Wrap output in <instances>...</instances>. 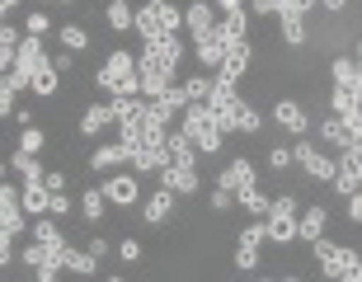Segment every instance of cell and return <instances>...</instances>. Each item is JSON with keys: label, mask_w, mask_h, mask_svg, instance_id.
Listing matches in <instances>:
<instances>
[{"label": "cell", "mask_w": 362, "mask_h": 282, "mask_svg": "<svg viewBox=\"0 0 362 282\" xmlns=\"http://www.w3.org/2000/svg\"><path fill=\"white\" fill-rule=\"evenodd\" d=\"M99 90L108 99H136L141 94V71H136V57L132 52H113L99 66Z\"/></svg>", "instance_id": "cell-1"}, {"label": "cell", "mask_w": 362, "mask_h": 282, "mask_svg": "<svg viewBox=\"0 0 362 282\" xmlns=\"http://www.w3.org/2000/svg\"><path fill=\"white\" fill-rule=\"evenodd\" d=\"M184 132H188V141L198 146V155H216L221 151V127H216V118H212V108L207 104H188L184 108Z\"/></svg>", "instance_id": "cell-2"}, {"label": "cell", "mask_w": 362, "mask_h": 282, "mask_svg": "<svg viewBox=\"0 0 362 282\" xmlns=\"http://www.w3.org/2000/svg\"><path fill=\"white\" fill-rule=\"evenodd\" d=\"M184 28V10H175L170 0H146L141 10H136V28L141 38H156V33H179Z\"/></svg>", "instance_id": "cell-3"}, {"label": "cell", "mask_w": 362, "mask_h": 282, "mask_svg": "<svg viewBox=\"0 0 362 282\" xmlns=\"http://www.w3.org/2000/svg\"><path fill=\"white\" fill-rule=\"evenodd\" d=\"M136 71H141V94H146V99H160L165 90H175V66L160 61V57L141 52L136 57Z\"/></svg>", "instance_id": "cell-4"}, {"label": "cell", "mask_w": 362, "mask_h": 282, "mask_svg": "<svg viewBox=\"0 0 362 282\" xmlns=\"http://www.w3.org/2000/svg\"><path fill=\"white\" fill-rule=\"evenodd\" d=\"M240 104H245V99H240V90H235V85L216 81L207 108H212V118H216V127H221V132H240V127H235V118H240Z\"/></svg>", "instance_id": "cell-5"}, {"label": "cell", "mask_w": 362, "mask_h": 282, "mask_svg": "<svg viewBox=\"0 0 362 282\" xmlns=\"http://www.w3.org/2000/svg\"><path fill=\"white\" fill-rule=\"evenodd\" d=\"M315 254H320V269L339 282L349 278L353 269H362V259L353 254V249H344V245H334V240H315Z\"/></svg>", "instance_id": "cell-6"}, {"label": "cell", "mask_w": 362, "mask_h": 282, "mask_svg": "<svg viewBox=\"0 0 362 282\" xmlns=\"http://www.w3.org/2000/svg\"><path fill=\"white\" fill-rule=\"evenodd\" d=\"M292 155H296V165H301V170H306L310 179H325V184H334L339 165H334V160H325V155H320L315 146H310V141H296V146H292Z\"/></svg>", "instance_id": "cell-7"}, {"label": "cell", "mask_w": 362, "mask_h": 282, "mask_svg": "<svg viewBox=\"0 0 362 282\" xmlns=\"http://www.w3.org/2000/svg\"><path fill=\"white\" fill-rule=\"evenodd\" d=\"M216 188H226V193H250V188H259V179H255V165L250 160H230L221 175H216Z\"/></svg>", "instance_id": "cell-8"}, {"label": "cell", "mask_w": 362, "mask_h": 282, "mask_svg": "<svg viewBox=\"0 0 362 282\" xmlns=\"http://www.w3.org/2000/svg\"><path fill=\"white\" fill-rule=\"evenodd\" d=\"M334 193H344V198L362 193V151H344L339 175H334Z\"/></svg>", "instance_id": "cell-9"}, {"label": "cell", "mask_w": 362, "mask_h": 282, "mask_svg": "<svg viewBox=\"0 0 362 282\" xmlns=\"http://www.w3.org/2000/svg\"><path fill=\"white\" fill-rule=\"evenodd\" d=\"M99 188H104V198L113 202V207H132V202L141 198V188H136V179L127 175V170H122V175H108Z\"/></svg>", "instance_id": "cell-10"}, {"label": "cell", "mask_w": 362, "mask_h": 282, "mask_svg": "<svg viewBox=\"0 0 362 282\" xmlns=\"http://www.w3.org/2000/svg\"><path fill=\"white\" fill-rule=\"evenodd\" d=\"M0 230L5 235H19L24 230V198H14V184L0 188Z\"/></svg>", "instance_id": "cell-11"}, {"label": "cell", "mask_w": 362, "mask_h": 282, "mask_svg": "<svg viewBox=\"0 0 362 282\" xmlns=\"http://www.w3.org/2000/svg\"><path fill=\"white\" fill-rule=\"evenodd\" d=\"M245 66H250V42H226V61H221V71H216V81H226V85H240Z\"/></svg>", "instance_id": "cell-12"}, {"label": "cell", "mask_w": 362, "mask_h": 282, "mask_svg": "<svg viewBox=\"0 0 362 282\" xmlns=\"http://www.w3.org/2000/svg\"><path fill=\"white\" fill-rule=\"evenodd\" d=\"M165 165H170L165 141H141V146L132 151V170H136V175H160Z\"/></svg>", "instance_id": "cell-13"}, {"label": "cell", "mask_w": 362, "mask_h": 282, "mask_svg": "<svg viewBox=\"0 0 362 282\" xmlns=\"http://www.w3.org/2000/svg\"><path fill=\"white\" fill-rule=\"evenodd\" d=\"M325 221H329V212H325L320 202H315V207H306V212L296 216V240H306V245L325 240Z\"/></svg>", "instance_id": "cell-14"}, {"label": "cell", "mask_w": 362, "mask_h": 282, "mask_svg": "<svg viewBox=\"0 0 362 282\" xmlns=\"http://www.w3.org/2000/svg\"><path fill=\"white\" fill-rule=\"evenodd\" d=\"M273 118H278L292 136H306V127H310V122H306V108L296 104V99H278V104H273Z\"/></svg>", "instance_id": "cell-15"}, {"label": "cell", "mask_w": 362, "mask_h": 282, "mask_svg": "<svg viewBox=\"0 0 362 282\" xmlns=\"http://www.w3.org/2000/svg\"><path fill=\"white\" fill-rule=\"evenodd\" d=\"M160 188H170V193H198V170H188V165H165Z\"/></svg>", "instance_id": "cell-16"}, {"label": "cell", "mask_w": 362, "mask_h": 282, "mask_svg": "<svg viewBox=\"0 0 362 282\" xmlns=\"http://www.w3.org/2000/svg\"><path fill=\"white\" fill-rule=\"evenodd\" d=\"M122 160H132V151L122 146V141H113V146H99V151L90 155V170H94V175H113Z\"/></svg>", "instance_id": "cell-17"}, {"label": "cell", "mask_w": 362, "mask_h": 282, "mask_svg": "<svg viewBox=\"0 0 362 282\" xmlns=\"http://www.w3.org/2000/svg\"><path fill=\"white\" fill-rule=\"evenodd\" d=\"M198 61H202V66H216V71H221V61H226V38H221L216 28L198 33Z\"/></svg>", "instance_id": "cell-18"}, {"label": "cell", "mask_w": 362, "mask_h": 282, "mask_svg": "<svg viewBox=\"0 0 362 282\" xmlns=\"http://www.w3.org/2000/svg\"><path fill=\"white\" fill-rule=\"evenodd\" d=\"M165 155H170V165H188V170L198 165V146L188 141L184 127H179V132H170V141H165Z\"/></svg>", "instance_id": "cell-19"}, {"label": "cell", "mask_w": 362, "mask_h": 282, "mask_svg": "<svg viewBox=\"0 0 362 282\" xmlns=\"http://www.w3.org/2000/svg\"><path fill=\"white\" fill-rule=\"evenodd\" d=\"M146 52L160 57V61H170V66H179V57H184V42H179V33H156V38H146Z\"/></svg>", "instance_id": "cell-20"}, {"label": "cell", "mask_w": 362, "mask_h": 282, "mask_svg": "<svg viewBox=\"0 0 362 282\" xmlns=\"http://www.w3.org/2000/svg\"><path fill=\"white\" fill-rule=\"evenodd\" d=\"M175 198H179V193H170V188H160V193H151V198H146V221H151V226H165V221L175 216Z\"/></svg>", "instance_id": "cell-21"}, {"label": "cell", "mask_w": 362, "mask_h": 282, "mask_svg": "<svg viewBox=\"0 0 362 282\" xmlns=\"http://www.w3.org/2000/svg\"><path fill=\"white\" fill-rule=\"evenodd\" d=\"M184 28H193V38L207 33V28H216V10L207 5V0H193V5L184 10Z\"/></svg>", "instance_id": "cell-22"}, {"label": "cell", "mask_w": 362, "mask_h": 282, "mask_svg": "<svg viewBox=\"0 0 362 282\" xmlns=\"http://www.w3.org/2000/svg\"><path fill=\"white\" fill-rule=\"evenodd\" d=\"M10 170H14V175H24V184H47V170H42L38 155H28V151H14Z\"/></svg>", "instance_id": "cell-23"}, {"label": "cell", "mask_w": 362, "mask_h": 282, "mask_svg": "<svg viewBox=\"0 0 362 282\" xmlns=\"http://www.w3.org/2000/svg\"><path fill=\"white\" fill-rule=\"evenodd\" d=\"M24 212L47 216V212H52V188H47V184H24Z\"/></svg>", "instance_id": "cell-24"}, {"label": "cell", "mask_w": 362, "mask_h": 282, "mask_svg": "<svg viewBox=\"0 0 362 282\" xmlns=\"http://www.w3.org/2000/svg\"><path fill=\"white\" fill-rule=\"evenodd\" d=\"M108 122H113V113H108V104H90L81 113V136H99L108 127Z\"/></svg>", "instance_id": "cell-25"}, {"label": "cell", "mask_w": 362, "mask_h": 282, "mask_svg": "<svg viewBox=\"0 0 362 282\" xmlns=\"http://www.w3.org/2000/svg\"><path fill=\"white\" fill-rule=\"evenodd\" d=\"M104 19H108V28H113V33H127V28H136V10H127V0H108Z\"/></svg>", "instance_id": "cell-26"}, {"label": "cell", "mask_w": 362, "mask_h": 282, "mask_svg": "<svg viewBox=\"0 0 362 282\" xmlns=\"http://www.w3.org/2000/svg\"><path fill=\"white\" fill-rule=\"evenodd\" d=\"M216 90V76H188L184 81V94H188V104H207Z\"/></svg>", "instance_id": "cell-27"}, {"label": "cell", "mask_w": 362, "mask_h": 282, "mask_svg": "<svg viewBox=\"0 0 362 282\" xmlns=\"http://www.w3.org/2000/svg\"><path fill=\"white\" fill-rule=\"evenodd\" d=\"M264 226H269V240L278 245L296 240V216H264Z\"/></svg>", "instance_id": "cell-28"}, {"label": "cell", "mask_w": 362, "mask_h": 282, "mask_svg": "<svg viewBox=\"0 0 362 282\" xmlns=\"http://www.w3.org/2000/svg\"><path fill=\"white\" fill-rule=\"evenodd\" d=\"M94 269H99V259H94L90 249H71V245H66V273H81V278H90Z\"/></svg>", "instance_id": "cell-29"}, {"label": "cell", "mask_w": 362, "mask_h": 282, "mask_svg": "<svg viewBox=\"0 0 362 282\" xmlns=\"http://www.w3.org/2000/svg\"><path fill=\"white\" fill-rule=\"evenodd\" d=\"M320 136H325V141H334V146H344V151L353 146V127H349L344 118H329V122L320 127Z\"/></svg>", "instance_id": "cell-30"}, {"label": "cell", "mask_w": 362, "mask_h": 282, "mask_svg": "<svg viewBox=\"0 0 362 282\" xmlns=\"http://www.w3.org/2000/svg\"><path fill=\"white\" fill-rule=\"evenodd\" d=\"M28 90H33V94H42V99H52V94L62 90V71H57V66L38 71V76H33V85H28Z\"/></svg>", "instance_id": "cell-31"}, {"label": "cell", "mask_w": 362, "mask_h": 282, "mask_svg": "<svg viewBox=\"0 0 362 282\" xmlns=\"http://www.w3.org/2000/svg\"><path fill=\"white\" fill-rule=\"evenodd\" d=\"M282 42L287 47H301L306 42V19L301 14H282Z\"/></svg>", "instance_id": "cell-32"}, {"label": "cell", "mask_w": 362, "mask_h": 282, "mask_svg": "<svg viewBox=\"0 0 362 282\" xmlns=\"http://www.w3.org/2000/svg\"><path fill=\"white\" fill-rule=\"evenodd\" d=\"M329 71H334V85H358L362 81V61H353V57H339Z\"/></svg>", "instance_id": "cell-33"}, {"label": "cell", "mask_w": 362, "mask_h": 282, "mask_svg": "<svg viewBox=\"0 0 362 282\" xmlns=\"http://www.w3.org/2000/svg\"><path fill=\"white\" fill-rule=\"evenodd\" d=\"M62 33V47L66 52H85L90 47V28H81V24H66V28H57Z\"/></svg>", "instance_id": "cell-34"}, {"label": "cell", "mask_w": 362, "mask_h": 282, "mask_svg": "<svg viewBox=\"0 0 362 282\" xmlns=\"http://www.w3.org/2000/svg\"><path fill=\"white\" fill-rule=\"evenodd\" d=\"M104 207H108L104 188H90V193L81 198V212H85V221H104Z\"/></svg>", "instance_id": "cell-35"}, {"label": "cell", "mask_w": 362, "mask_h": 282, "mask_svg": "<svg viewBox=\"0 0 362 282\" xmlns=\"http://www.w3.org/2000/svg\"><path fill=\"white\" fill-rule=\"evenodd\" d=\"M33 240H38V245H47V249H66V240H62L57 221H38V226H33Z\"/></svg>", "instance_id": "cell-36"}, {"label": "cell", "mask_w": 362, "mask_h": 282, "mask_svg": "<svg viewBox=\"0 0 362 282\" xmlns=\"http://www.w3.org/2000/svg\"><path fill=\"white\" fill-rule=\"evenodd\" d=\"M235 202H240V212H250V216H269V207H273V202L264 198L259 188H250V193H240Z\"/></svg>", "instance_id": "cell-37"}, {"label": "cell", "mask_w": 362, "mask_h": 282, "mask_svg": "<svg viewBox=\"0 0 362 282\" xmlns=\"http://www.w3.org/2000/svg\"><path fill=\"white\" fill-rule=\"evenodd\" d=\"M230 259H235V269H240V273H250L259 264V249H255V245H245V240H235V254H230Z\"/></svg>", "instance_id": "cell-38"}, {"label": "cell", "mask_w": 362, "mask_h": 282, "mask_svg": "<svg viewBox=\"0 0 362 282\" xmlns=\"http://www.w3.org/2000/svg\"><path fill=\"white\" fill-rule=\"evenodd\" d=\"M14 94H19V85H14L10 76L0 71V113H5V118H10V113H14Z\"/></svg>", "instance_id": "cell-39"}, {"label": "cell", "mask_w": 362, "mask_h": 282, "mask_svg": "<svg viewBox=\"0 0 362 282\" xmlns=\"http://www.w3.org/2000/svg\"><path fill=\"white\" fill-rule=\"evenodd\" d=\"M235 127H240V132H259V127H264V118H259V108L240 104V118H235Z\"/></svg>", "instance_id": "cell-40"}, {"label": "cell", "mask_w": 362, "mask_h": 282, "mask_svg": "<svg viewBox=\"0 0 362 282\" xmlns=\"http://www.w3.org/2000/svg\"><path fill=\"white\" fill-rule=\"evenodd\" d=\"M301 212V202L292 198V193H282V198H273V207H269V216H296Z\"/></svg>", "instance_id": "cell-41"}, {"label": "cell", "mask_w": 362, "mask_h": 282, "mask_svg": "<svg viewBox=\"0 0 362 282\" xmlns=\"http://www.w3.org/2000/svg\"><path fill=\"white\" fill-rule=\"evenodd\" d=\"M19 259H24L28 269L38 273V269H42V264H47V245H38V240H33V245H28V249H24V254H19Z\"/></svg>", "instance_id": "cell-42"}, {"label": "cell", "mask_w": 362, "mask_h": 282, "mask_svg": "<svg viewBox=\"0 0 362 282\" xmlns=\"http://www.w3.org/2000/svg\"><path fill=\"white\" fill-rule=\"evenodd\" d=\"M19 151H28V155H38V151H42V132H38V127H24V136H19Z\"/></svg>", "instance_id": "cell-43"}, {"label": "cell", "mask_w": 362, "mask_h": 282, "mask_svg": "<svg viewBox=\"0 0 362 282\" xmlns=\"http://www.w3.org/2000/svg\"><path fill=\"white\" fill-rule=\"evenodd\" d=\"M28 38H42V33H47V28H52V24H47V14H42V10H33V14H28Z\"/></svg>", "instance_id": "cell-44"}, {"label": "cell", "mask_w": 362, "mask_h": 282, "mask_svg": "<svg viewBox=\"0 0 362 282\" xmlns=\"http://www.w3.org/2000/svg\"><path fill=\"white\" fill-rule=\"evenodd\" d=\"M235 207V193H226V188H212V212H230Z\"/></svg>", "instance_id": "cell-45"}, {"label": "cell", "mask_w": 362, "mask_h": 282, "mask_svg": "<svg viewBox=\"0 0 362 282\" xmlns=\"http://www.w3.org/2000/svg\"><path fill=\"white\" fill-rule=\"evenodd\" d=\"M306 10H315V0H282L278 14H301V19H306Z\"/></svg>", "instance_id": "cell-46"}, {"label": "cell", "mask_w": 362, "mask_h": 282, "mask_svg": "<svg viewBox=\"0 0 362 282\" xmlns=\"http://www.w3.org/2000/svg\"><path fill=\"white\" fill-rule=\"evenodd\" d=\"M292 160H296V155H292V151H282V146H273V151H269V165H273V170H287Z\"/></svg>", "instance_id": "cell-47"}, {"label": "cell", "mask_w": 362, "mask_h": 282, "mask_svg": "<svg viewBox=\"0 0 362 282\" xmlns=\"http://www.w3.org/2000/svg\"><path fill=\"white\" fill-rule=\"evenodd\" d=\"M118 259H122V264H136V259H141V245H136V240H122L118 245Z\"/></svg>", "instance_id": "cell-48"}, {"label": "cell", "mask_w": 362, "mask_h": 282, "mask_svg": "<svg viewBox=\"0 0 362 282\" xmlns=\"http://www.w3.org/2000/svg\"><path fill=\"white\" fill-rule=\"evenodd\" d=\"M250 10H255V14H278L282 0H250Z\"/></svg>", "instance_id": "cell-49"}, {"label": "cell", "mask_w": 362, "mask_h": 282, "mask_svg": "<svg viewBox=\"0 0 362 282\" xmlns=\"http://www.w3.org/2000/svg\"><path fill=\"white\" fill-rule=\"evenodd\" d=\"M47 188H52V193H66V175H62V170H47Z\"/></svg>", "instance_id": "cell-50"}, {"label": "cell", "mask_w": 362, "mask_h": 282, "mask_svg": "<svg viewBox=\"0 0 362 282\" xmlns=\"http://www.w3.org/2000/svg\"><path fill=\"white\" fill-rule=\"evenodd\" d=\"M71 212V198L66 193H52V216H66Z\"/></svg>", "instance_id": "cell-51"}, {"label": "cell", "mask_w": 362, "mask_h": 282, "mask_svg": "<svg viewBox=\"0 0 362 282\" xmlns=\"http://www.w3.org/2000/svg\"><path fill=\"white\" fill-rule=\"evenodd\" d=\"M216 10L230 19V14H245V5H240V0H216Z\"/></svg>", "instance_id": "cell-52"}, {"label": "cell", "mask_w": 362, "mask_h": 282, "mask_svg": "<svg viewBox=\"0 0 362 282\" xmlns=\"http://www.w3.org/2000/svg\"><path fill=\"white\" fill-rule=\"evenodd\" d=\"M349 221H362V193H353V198H349Z\"/></svg>", "instance_id": "cell-53"}, {"label": "cell", "mask_w": 362, "mask_h": 282, "mask_svg": "<svg viewBox=\"0 0 362 282\" xmlns=\"http://www.w3.org/2000/svg\"><path fill=\"white\" fill-rule=\"evenodd\" d=\"M52 66H57V71H62V76H66V71H71V66H76V57H71V52H62V57H52Z\"/></svg>", "instance_id": "cell-54"}, {"label": "cell", "mask_w": 362, "mask_h": 282, "mask_svg": "<svg viewBox=\"0 0 362 282\" xmlns=\"http://www.w3.org/2000/svg\"><path fill=\"white\" fill-rule=\"evenodd\" d=\"M325 10H344V5H349V0H320Z\"/></svg>", "instance_id": "cell-55"}, {"label": "cell", "mask_w": 362, "mask_h": 282, "mask_svg": "<svg viewBox=\"0 0 362 282\" xmlns=\"http://www.w3.org/2000/svg\"><path fill=\"white\" fill-rule=\"evenodd\" d=\"M14 5H19V0H0V10H5V14H10V10H14Z\"/></svg>", "instance_id": "cell-56"}, {"label": "cell", "mask_w": 362, "mask_h": 282, "mask_svg": "<svg viewBox=\"0 0 362 282\" xmlns=\"http://www.w3.org/2000/svg\"><path fill=\"white\" fill-rule=\"evenodd\" d=\"M344 282H362V269H353V273H349V278H344Z\"/></svg>", "instance_id": "cell-57"}, {"label": "cell", "mask_w": 362, "mask_h": 282, "mask_svg": "<svg viewBox=\"0 0 362 282\" xmlns=\"http://www.w3.org/2000/svg\"><path fill=\"white\" fill-rule=\"evenodd\" d=\"M282 282H301V278H282Z\"/></svg>", "instance_id": "cell-58"}, {"label": "cell", "mask_w": 362, "mask_h": 282, "mask_svg": "<svg viewBox=\"0 0 362 282\" xmlns=\"http://www.w3.org/2000/svg\"><path fill=\"white\" fill-rule=\"evenodd\" d=\"M358 61H362V42H358Z\"/></svg>", "instance_id": "cell-59"}, {"label": "cell", "mask_w": 362, "mask_h": 282, "mask_svg": "<svg viewBox=\"0 0 362 282\" xmlns=\"http://www.w3.org/2000/svg\"><path fill=\"white\" fill-rule=\"evenodd\" d=\"M57 5H71V0H57Z\"/></svg>", "instance_id": "cell-60"}, {"label": "cell", "mask_w": 362, "mask_h": 282, "mask_svg": "<svg viewBox=\"0 0 362 282\" xmlns=\"http://www.w3.org/2000/svg\"><path fill=\"white\" fill-rule=\"evenodd\" d=\"M108 282H122V278H108Z\"/></svg>", "instance_id": "cell-61"}]
</instances>
